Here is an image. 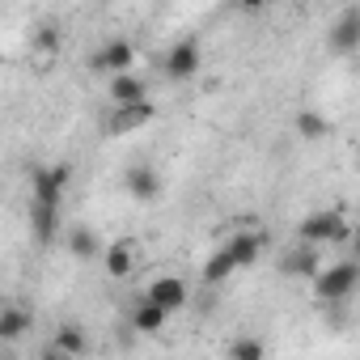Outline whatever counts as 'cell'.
Wrapping results in <instances>:
<instances>
[{
    "instance_id": "cell-1",
    "label": "cell",
    "mask_w": 360,
    "mask_h": 360,
    "mask_svg": "<svg viewBox=\"0 0 360 360\" xmlns=\"http://www.w3.org/2000/svg\"><path fill=\"white\" fill-rule=\"evenodd\" d=\"M297 238L301 246H326V242H352L356 229L347 225V217L339 208H326V212H314L297 225Z\"/></svg>"
},
{
    "instance_id": "cell-2",
    "label": "cell",
    "mask_w": 360,
    "mask_h": 360,
    "mask_svg": "<svg viewBox=\"0 0 360 360\" xmlns=\"http://www.w3.org/2000/svg\"><path fill=\"white\" fill-rule=\"evenodd\" d=\"M356 284H360V263H335V267H322V276L314 280V297L326 305H339L356 292Z\"/></svg>"
},
{
    "instance_id": "cell-3",
    "label": "cell",
    "mask_w": 360,
    "mask_h": 360,
    "mask_svg": "<svg viewBox=\"0 0 360 360\" xmlns=\"http://www.w3.org/2000/svg\"><path fill=\"white\" fill-rule=\"evenodd\" d=\"M68 183H72V169H68V165L34 169V204H39V208H60Z\"/></svg>"
},
{
    "instance_id": "cell-4",
    "label": "cell",
    "mask_w": 360,
    "mask_h": 360,
    "mask_svg": "<svg viewBox=\"0 0 360 360\" xmlns=\"http://www.w3.org/2000/svg\"><path fill=\"white\" fill-rule=\"evenodd\" d=\"M89 68H94V72H106V77H123V72L136 68V47H131L127 39H110L102 51H94Z\"/></svg>"
},
{
    "instance_id": "cell-5",
    "label": "cell",
    "mask_w": 360,
    "mask_h": 360,
    "mask_svg": "<svg viewBox=\"0 0 360 360\" xmlns=\"http://www.w3.org/2000/svg\"><path fill=\"white\" fill-rule=\"evenodd\" d=\"M200 68H204V51H200L195 39H183V43L169 47V56H165V77L169 81H191Z\"/></svg>"
},
{
    "instance_id": "cell-6",
    "label": "cell",
    "mask_w": 360,
    "mask_h": 360,
    "mask_svg": "<svg viewBox=\"0 0 360 360\" xmlns=\"http://www.w3.org/2000/svg\"><path fill=\"white\" fill-rule=\"evenodd\" d=\"M326 47H330L335 56H352V51H360V9H343V13L330 22Z\"/></svg>"
},
{
    "instance_id": "cell-7",
    "label": "cell",
    "mask_w": 360,
    "mask_h": 360,
    "mask_svg": "<svg viewBox=\"0 0 360 360\" xmlns=\"http://www.w3.org/2000/svg\"><path fill=\"white\" fill-rule=\"evenodd\" d=\"M144 297H148L153 305H161L165 314H174V309L187 305V284L178 280V276H157V280L144 288Z\"/></svg>"
},
{
    "instance_id": "cell-8",
    "label": "cell",
    "mask_w": 360,
    "mask_h": 360,
    "mask_svg": "<svg viewBox=\"0 0 360 360\" xmlns=\"http://www.w3.org/2000/svg\"><path fill=\"white\" fill-rule=\"evenodd\" d=\"M123 187H127V195H136V204H148V200H157V191H161V178H157L153 165H131V169L123 174Z\"/></svg>"
},
{
    "instance_id": "cell-9",
    "label": "cell",
    "mask_w": 360,
    "mask_h": 360,
    "mask_svg": "<svg viewBox=\"0 0 360 360\" xmlns=\"http://www.w3.org/2000/svg\"><path fill=\"white\" fill-rule=\"evenodd\" d=\"M280 271H284L288 280H318V276H322V263H318V250H314V246H297L292 255H284V263H280Z\"/></svg>"
},
{
    "instance_id": "cell-10",
    "label": "cell",
    "mask_w": 360,
    "mask_h": 360,
    "mask_svg": "<svg viewBox=\"0 0 360 360\" xmlns=\"http://www.w3.org/2000/svg\"><path fill=\"white\" fill-rule=\"evenodd\" d=\"M110 102H115V106H140V102H148V85H144L136 72L110 77Z\"/></svg>"
},
{
    "instance_id": "cell-11",
    "label": "cell",
    "mask_w": 360,
    "mask_h": 360,
    "mask_svg": "<svg viewBox=\"0 0 360 360\" xmlns=\"http://www.w3.org/2000/svg\"><path fill=\"white\" fill-rule=\"evenodd\" d=\"M153 102H140V106H115V115L106 119V127L115 131V136H127V131H136V127H144L148 119H153Z\"/></svg>"
},
{
    "instance_id": "cell-12",
    "label": "cell",
    "mask_w": 360,
    "mask_h": 360,
    "mask_svg": "<svg viewBox=\"0 0 360 360\" xmlns=\"http://www.w3.org/2000/svg\"><path fill=\"white\" fill-rule=\"evenodd\" d=\"M102 271H106L110 280H127V276L136 271V250H131L127 242L106 246V255H102Z\"/></svg>"
},
{
    "instance_id": "cell-13",
    "label": "cell",
    "mask_w": 360,
    "mask_h": 360,
    "mask_svg": "<svg viewBox=\"0 0 360 360\" xmlns=\"http://www.w3.org/2000/svg\"><path fill=\"white\" fill-rule=\"evenodd\" d=\"M165 318H169V314H165L161 305H153L148 297L131 305V330H136V335H157V330L165 326Z\"/></svg>"
},
{
    "instance_id": "cell-14",
    "label": "cell",
    "mask_w": 360,
    "mask_h": 360,
    "mask_svg": "<svg viewBox=\"0 0 360 360\" xmlns=\"http://www.w3.org/2000/svg\"><path fill=\"white\" fill-rule=\"evenodd\" d=\"M51 347L56 352H64V356H85V347H89V339H85V330L81 326H72V322H64V326H56V335H51Z\"/></svg>"
},
{
    "instance_id": "cell-15",
    "label": "cell",
    "mask_w": 360,
    "mask_h": 360,
    "mask_svg": "<svg viewBox=\"0 0 360 360\" xmlns=\"http://www.w3.org/2000/svg\"><path fill=\"white\" fill-rule=\"evenodd\" d=\"M26 330H30V314L22 305H5V314H0V343H18Z\"/></svg>"
},
{
    "instance_id": "cell-16",
    "label": "cell",
    "mask_w": 360,
    "mask_h": 360,
    "mask_svg": "<svg viewBox=\"0 0 360 360\" xmlns=\"http://www.w3.org/2000/svg\"><path fill=\"white\" fill-rule=\"evenodd\" d=\"M68 250H72L77 259H98V255H106L102 242H98V233H94L89 225H72V229H68Z\"/></svg>"
},
{
    "instance_id": "cell-17",
    "label": "cell",
    "mask_w": 360,
    "mask_h": 360,
    "mask_svg": "<svg viewBox=\"0 0 360 360\" xmlns=\"http://www.w3.org/2000/svg\"><path fill=\"white\" fill-rule=\"evenodd\" d=\"M229 255H233L238 267L259 263V255H263V233H238V238H229Z\"/></svg>"
},
{
    "instance_id": "cell-18",
    "label": "cell",
    "mask_w": 360,
    "mask_h": 360,
    "mask_svg": "<svg viewBox=\"0 0 360 360\" xmlns=\"http://www.w3.org/2000/svg\"><path fill=\"white\" fill-rule=\"evenodd\" d=\"M30 225H34V238H39V242H51V238H56V225H60V208H39V204H30Z\"/></svg>"
},
{
    "instance_id": "cell-19",
    "label": "cell",
    "mask_w": 360,
    "mask_h": 360,
    "mask_svg": "<svg viewBox=\"0 0 360 360\" xmlns=\"http://www.w3.org/2000/svg\"><path fill=\"white\" fill-rule=\"evenodd\" d=\"M233 271H238V263H233L229 246H221V250H217V255L204 263V280H208V284H221V280H229Z\"/></svg>"
},
{
    "instance_id": "cell-20",
    "label": "cell",
    "mask_w": 360,
    "mask_h": 360,
    "mask_svg": "<svg viewBox=\"0 0 360 360\" xmlns=\"http://www.w3.org/2000/svg\"><path fill=\"white\" fill-rule=\"evenodd\" d=\"M297 131H301L305 140H326V136H330V123H326L318 110H301V115H297Z\"/></svg>"
},
{
    "instance_id": "cell-21",
    "label": "cell",
    "mask_w": 360,
    "mask_h": 360,
    "mask_svg": "<svg viewBox=\"0 0 360 360\" xmlns=\"http://www.w3.org/2000/svg\"><path fill=\"white\" fill-rule=\"evenodd\" d=\"M229 360H267V347H263V339L242 335V339L229 343Z\"/></svg>"
},
{
    "instance_id": "cell-22",
    "label": "cell",
    "mask_w": 360,
    "mask_h": 360,
    "mask_svg": "<svg viewBox=\"0 0 360 360\" xmlns=\"http://www.w3.org/2000/svg\"><path fill=\"white\" fill-rule=\"evenodd\" d=\"M34 47H39V51H56V47H60V30H56V26H39Z\"/></svg>"
},
{
    "instance_id": "cell-23",
    "label": "cell",
    "mask_w": 360,
    "mask_h": 360,
    "mask_svg": "<svg viewBox=\"0 0 360 360\" xmlns=\"http://www.w3.org/2000/svg\"><path fill=\"white\" fill-rule=\"evenodd\" d=\"M43 360H77V356H64V352H56V347H47V352H43Z\"/></svg>"
},
{
    "instance_id": "cell-24",
    "label": "cell",
    "mask_w": 360,
    "mask_h": 360,
    "mask_svg": "<svg viewBox=\"0 0 360 360\" xmlns=\"http://www.w3.org/2000/svg\"><path fill=\"white\" fill-rule=\"evenodd\" d=\"M352 246H356V259H360V229H356V238H352Z\"/></svg>"
}]
</instances>
